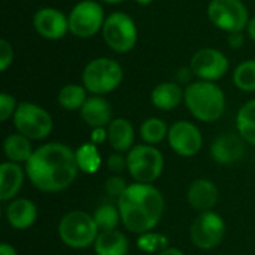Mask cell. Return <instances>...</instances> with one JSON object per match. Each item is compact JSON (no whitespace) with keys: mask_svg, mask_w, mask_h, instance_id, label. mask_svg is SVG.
I'll list each match as a JSON object with an SVG mask.
<instances>
[{"mask_svg":"<svg viewBox=\"0 0 255 255\" xmlns=\"http://www.w3.org/2000/svg\"><path fill=\"white\" fill-rule=\"evenodd\" d=\"M24 167L31 185L51 194L67 190L79 173L75 151L60 142H49L36 148Z\"/></svg>","mask_w":255,"mask_h":255,"instance_id":"1","label":"cell"},{"mask_svg":"<svg viewBox=\"0 0 255 255\" xmlns=\"http://www.w3.org/2000/svg\"><path fill=\"white\" fill-rule=\"evenodd\" d=\"M121 223L134 235L152 232L163 218L164 197L152 184H130L117 203Z\"/></svg>","mask_w":255,"mask_h":255,"instance_id":"2","label":"cell"},{"mask_svg":"<svg viewBox=\"0 0 255 255\" xmlns=\"http://www.w3.org/2000/svg\"><path fill=\"white\" fill-rule=\"evenodd\" d=\"M184 103L190 114L202 123H215L226 111L224 91L215 82L202 79L187 85Z\"/></svg>","mask_w":255,"mask_h":255,"instance_id":"3","label":"cell"},{"mask_svg":"<svg viewBox=\"0 0 255 255\" xmlns=\"http://www.w3.org/2000/svg\"><path fill=\"white\" fill-rule=\"evenodd\" d=\"M123 78L121 64L108 57L91 60L82 70V85L93 96H105L115 91L121 85Z\"/></svg>","mask_w":255,"mask_h":255,"instance_id":"4","label":"cell"},{"mask_svg":"<svg viewBox=\"0 0 255 255\" xmlns=\"http://www.w3.org/2000/svg\"><path fill=\"white\" fill-rule=\"evenodd\" d=\"M99 233L100 232L93 215L84 211H72L58 223V238L72 250H85L93 247Z\"/></svg>","mask_w":255,"mask_h":255,"instance_id":"5","label":"cell"},{"mask_svg":"<svg viewBox=\"0 0 255 255\" xmlns=\"http://www.w3.org/2000/svg\"><path fill=\"white\" fill-rule=\"evenodd\" d=\"M164 170V157L152 145H136L127 152V172L134 182L152 184Z\"/></svg>","mask_w":255,"mask_h":255,"instance_id":"6","label":"cell"},{"mask_svg":"<svg viewBox=\"0 0 255 255\" xmlns=\"http://www.w3.org/2000/svg\"><path fill=\"white\" fill-rule=\"evenodd\" d=\"M12 121L16 133H21L30 140H43L51 134L54 128L51 114L31 102H21Z\"/></svg>","mask_w":255,"mask_h":255,"instance_id":"7","label":"cell"},{"mask_svg":"<svg viewBox=\"0 0 255 255\" xmlns=\"http://www.w3.org/2000/svg\"><path fill=\"white\" fill-rule=\"evenodd\" d=\"M102 36L114 52L126 54L137 42V27L134 19L126 12H112L105 19Z\"/></svg>","mask_w":255,"mask_h":255,"instance_id":"8","label":"cell"},{"mask_svg":"<svg viewBox=\"0 0 255 255\" xmlns=\"http://www.w3.org/2000/svg\"><path fill=\"white\" fill-rule=\"evenodd\" d=\"M227 226L224 218L214 212H200L190 227L191 244L203 251H211L220 247L226 238Z\"/></svg>","mask_w":255,"mask_h":255,"instance_id":"9","label":"cell"},{"mask_svg":"<svg viewBox=\"0 0 255 255\" xmlns=\"http://www.w3.org/2000/svg\"><path fill=\"white\" fill-rule=\"evenodd\" d=\"M208 16L215 27L227 33H241L250 22L248 9L242 0H211Z\"/></svg>","mask_w":255,"mask_h":255,"instance_id":"10","label":"cell"},{"mask_svg":"<svg viewBox=\"0 0 255 255\" xmlns=\"http://www.w3.org/2000/svg\"><path fill=\"white\" fill-rule=\"evenodd\" d=\"M69 31L81 39L93 37L102 31L105 24V10L96 0H82L76 3L69 13Z\"/></svg>","mask_w":255,"mask_h":255,"instance_id":"11","label":"cell"},{"mask_svg":"<svg viewBox=\"0 0 255 255\" xmlns=\"http://www.w3.org/2000/svg\"><path fill=\"white\" fill-rule=\"evenodd\" d=\"M167 142L176 155L190 158L200 152L203 146V136L196 124L181 120L169 127Z\"/></svg>","mask_w":255,"mask_h":255,"instance_id":"12","label":"cell"},{"mask_svg":"<svg viewBox=\"0 0 255 255\" xmlns=\"http://www.w3.org/2000/svg\"><path fill=\"white\" fill-rule=\"evenodd\" d=\"M229 60L220 49L202 48L199 49L190 63L191 72L202 81L215 82L221 79L229 70Z\"/></svg>","mask_w":255,"mask_h":255,"instance_id":"13","label":"cell"},{"mask_svg":"<svg viewBox=\"0 0 255 255\" xmlns=\"http://www.w3.org/2000/svg\"><path fill=\"white\" fill-rule=\"evenodd\" d=\"M33 27L43 39L58 40L69 31V18L55 7H40L33 15Z\"/></svg>","mask_w":255,"mask_h":255,"instance_id":"14","label":"cell"},{"mask_svg":"<svg viewBox=\"0 0 255 255\" xmlns=\"http://www.w3.org/2000/svg\"><path fill=\"white\" fill-rule=\"evenodd\" d=\"M245 143L239 133H223L211 143V157L215 163L223 166L235 164L244 158Z\"/></svg>","mask_w":255,"mask_h":255,"instance_id":"15","label":"cell"},{"mask_svg":"<svg viewBox=\"0 0 255 255\" xmlns=\"http://www.w3.org/2000/svg\"><path fill=\"white\" fill-rule=\"evenodd\" d=\"M220 191L215 182L206 178H199L193 181L187 190V202L188 205L199 211V212H208L215 208L218 203Z\"/></svg>","mask_w":255,"mask_h":255,"instance_id":"16","label":"cell"},{"mask_svg":"<svg viewBox=\"0 0 255 255\" xmlns=\"http://www.w3.org/2000/svg\"><path fill=\"white\" fill-rule=\"evenodd\" d=\"M27 176L25 167L22 164L4 161L0 166V200L10 202L16 199L24 185V178Z\"/></svg>","mask_w":255,"mask_h":255,"instance_id":"17","label":"cell"},{"mask_svg":"<svg viewBox=\"0 0 255 255\" xmlns=\"http://www.w3.org/2000/svg\"><path fill=\"white\" fill-rule=\"evenodd\" d=\"M7 224L15 230H27L37 220V206L30 199L16 197L6 206Z\"/></svg>","mask_w":255,"mask_h":255,"instance_id":"18","label":"cell"},{"mask_svg":"<svg viewBox=\"0 0 255 255\" xmlns=\"http://www.w3.org/2000/svg\"><path fill=\"white\" fill-rule=\"evenodd\" d=\"M81 118L87 126L91 128L99 127H108L111 124L112 118V108L111 103L103 99L102 96H91L87 99L84 106L79 111Z\"/></svg>","mask_w":255,"mask_h":255,"instance_id":"19","label":"cell"},{"mask_svg":"<svg viewBox=\"0 0 255 255\" xmlns=\"http://www.w3.org/2000/svg\"><path fill=\"white\" fill-rule=\"evenodd\" d=\"M108 142L117 152H128L134 143V128L127 118H114L108 126Z\"/></svg>","mask_w":255,"mask_h":255,"instance_id":"20","label":"cell"},{"mask_svg":"<svg viewBox=\"0 0 255 255\" xmlns=\"http://www.w3.org/2000/svg\"><path fill=\"white\" fill-rule=\"evenodd\" d=\"M184 91L176 82H161L151 91V103L160 111H173L184 102Z\"/></svg>","mask_w":255,"mask_h":255,"instance_id":"21","label":"cell"},{"mask_svg":"<svg viewBox=\"0 0 255 255\" xmlns=\"http://www.w3.org/2000/svg\"><path fill=\"white\" fill-rule=\"evenodd\" d=\"M93 247L96 255H127L130 250L127 236L120 230L100 232Z\"/></svg>","mask_w":255,"mask_h":255,"instance_id":"22","label":"cell"},{"mask_svg":"<svg viewBox=\"0 0 255 255\" xmlns=\"http://www.w3.org/2000/svg\"><path fill=\"white\" fill-rule=\"evenodd\" d=\"M3 152L7 161L25 166L27 161L31 158L34 149L28 137L22 136L21 133H12L3 142Z\"/></svg>","mask_w":255,"mask_h":255,"instance_id":"23","label":"cell"},{"mask_svg":"<svg viewBox=\"0 0 255 255\" xmlns=\"http://www.w3.org/2000/svg\"><path fill=\"white\" fill-rule=\"evenodd\" d=\"M87 88L84 85L79 84H67L64 85L57 96V102L58 105L64 109V111H81V108L84 106V103L87 102Z\"/></svg>","mask_w":255,"mask_h":255,"instance_id":"24","label":"cell"},{"mask_svg":"<svg viewBox=\"0 0 255 255\" xmlns=\"http://www.w3.org/2000/svg\"><path fill=\"white\" fill-rule=\"evenodd\" d=\"M236 128L244 140L255 146V99L247 102L236 115Z\"/></svg>","mask_w":255,"mask_h":255,"instance_id":"25","label":"cell"},{"mask_svg":"<svg viewBox=\"0 0 255 255\" xmlns=\"http://www.w3.org/2000/svg\"><path fill=\"white\" fill-rule=\"evenodd\" d=\"M139 134H140V139L146 143V145H158L161 143L164 139H167V134H169V127L166 124L164 120L161 118H155V117H151L148 120H145L140 127H139Z\"/></svg>","mask_w":255,"mask_h":255,"instance_id":"26","label":"cell"},{"mask_svg":"<svg viewBox=\"0 0 255 255\" xmlns=\"http://www.w3.org/2000/svg\"><path fill=\"white\" fill-rule=\"evenodd\" d=\"M75 155H76V163L81 172L87 175H93L99 172L102 166V155L97 149V145H94L93 142L84 143L75 151Z\"/></svg>","mask_w":255,"mask_h":255,"instance_id":"27","label":"cell"},{"mask_svg":"<svg viewBox=\"0 0 255 255\" xmlns=\"http://www.w3.org/2000/svg\"><path fill=\"white\" fill-rule=\"evenodd\" d=\"M93 218L97 224L99 232H111V230H118V226L121 223V214L118 206L114 205H100L94 214Z\"/></svg>","mask_w":255,"mask_h":255,"instance_id":"28","label":"cell"},{"mask_svg":"<svg viewBox=\"0 0 255 255\" xmlns=\"http://www.w3.org/2000/svg\"><path fill=\"white\" fill-rule=\"evenodd\" d=\"M233 84L245 93L255 91V60L241 63L233 72Z\"/></svg>","mask_w":255,"mask_h":255,"instance_id":"29","label":"cell"},{"mask_svg":"<svg viewBox=\"0 0 255 255\" xmlns=\"http://www.w3.org/2000/svg\"><path fill=\"white\" fill-rule=\"evenodd\" d=\"M167 244H169V238L155 232L139 235V239H137V248L146 254H160L161 251L169 248Z\"/></svg>","mask_w":255,"mask_h":255,"instance_id":"30","label":"cell"},{"mask_svg":"<svg viewBox=\"0 0 255 255\" xmlns=\"http://www.w3.org/2000/svg\"><path fill=\"white\" fill-rule=\"evenodd\" d=\"M128 185L130 184H127V181L121 175H112L105 182V191L111 197H115L118 200L126 193V190L128 188Z\"/></svg>","mask_w":255,"mask_h":255,"instance_id":"31","label":"cell"},{"mask_svg":"<svg viewBox=\"0 0 255 255\" xmlns=\"http://www.w3.org/2000/svg\"><path fill=\"white\" fill-rule=\"evenodd\" d=\"M19 103H16L15 97L7 94V93H1L0 94V121H7L9 118H13L16 108Z\"/></svg>","mask_w":255,"mask_h":255,"instance_id":"32","label":"cell"},{"mask_svg":"<svg viewBox=\"0 0 255 255\" xmlns=\"http://www.w3.org/2000/svg\"><path fill=\"white\" fill-rule=\"evenodd\" d=\"M106 166H108V169H109L114 175H120L121 172L127 170V155H124L123 152L111 154V155L108 157Z\"/></svg>","mask_w":255,"mask_h":255,"instance_id":"33","label":"cell"},{"mask_svg":"<svg viewBox=\"0 0 255 255\" xmlns=\"http://www.w3.org/2000/svg\"><path fill=\"white\" fill-rule=\"evenodd\" d=\"M13 61V49L12 45L6 40L1 39L0 40V70L4 72Z\"/></svg>","mask_w":255,"mask_h":255,"instance_id":"34","label":"cell"},{"mask_svg":"<svg viewBox=\"0 0 255 255\" xmlns=\"http://www.w3.org/2000/svg\"><path fill=\"white\" fill-rule=\"evenodd\" d=\"M91 142L94 145H100L103 142L108 140V127H99V128H93L91 130V136H90Z\"/></svg>","mask_w":255,"mask_h":255,"instance_id":"35","label":"cell"},{"mask_svg":"<svg viewBox=\"0 0 255 255\" xmlns=\"http://www.w3.org/2000/svg\"><path fill=\"white\" fill-rule=\"evenodd\" d=\"M229 43L233 48H241L244 45V36L241 33H230L229 36Z\"/></svg>","mask_w":255,"mask_h":255,"instance_id":"36","label":"cell"},{"mask_svg":"<svg viewBox=\"0 0 255 255\" xmlns=\"http://www.w3.org/2000/svg\"><path fill=\"white\" fill-rule=\"evenodd\" d=\"M0 255H18V254H16V251H15V248H13L12 245H9V244L3 242V244L0 245Z\"/></svg>","mask_w":255,"mask_h":255,"instance_id":"37","label":"cell"},{"mask_svg":"<svg viewBox=\"0 0 255 255\" xmlns=\"http://www.w3.org/2000/svg\"><path fill=\"white\" fill-rule=\"evenodd\" d=\"M247 31H248V36L255 42V15L250 19L248 27H247Z\"/></svg>","mask_w":255,"mask_h":255,"instance_id":"38","label":"cell"},{"mask_svg":"<svg viewBox=\"0 0 255 255\" xmlns=\"http://www.w3.org/2000/svg\"><path fill=\"white\" fill-rule=\"evenodd\" d=\"M157 255H185L179 248H173V247H169V248H166L164 251H161L160 254Z\"/></svg>","mask_w":255,"mask_h":255,"instance_id":"39","label":"cell"},{"mask_svg":"<svg viewBox=\"0 0 255 255\" xmlns=\"http://www.w3.org/2000/svg\"><path fill=\"white\" fill-rule=\"evenodd\" d=\"M103 3H108V4H120V3H124L126 0H100Z\"/></svg>","mask_w":255,"mask_h":255,"instance_id":"40","label":"cell"},{"mask_svg":"<svg viewBox=\"0 0 255 255\" xmlns=\"http://www.w3.org/2000/svg\"><path fill=\"white\" fill-rule=\"evenodd\" d=\"M136 3H139V4H142V6H146V4H151L154 0H134Z\"/></svg>","mask_w":255,"mask_h":255,"instance_id":"41","label":"cell"}]
</instances>
